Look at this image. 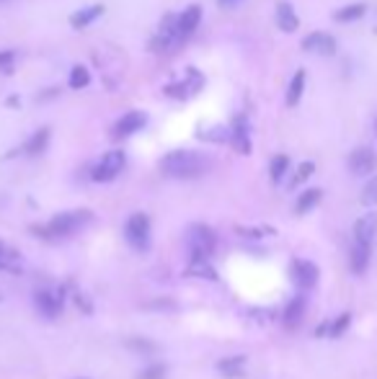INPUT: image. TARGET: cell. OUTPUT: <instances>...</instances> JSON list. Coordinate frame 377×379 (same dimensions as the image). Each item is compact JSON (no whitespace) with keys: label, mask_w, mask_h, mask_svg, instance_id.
Masks as SVG:
<instances>
[{"label":"cell","mask_w":377,"mask_h":379,"mask_svg":"<svg viewBox=\"0 0 377 379\" xmlns=\"http://www.w3.org/2000/svg\"><path fill=\"white\" fill-rule=\"evenodd\" d=\"M163 176L176 178V181H189V178H199L209 170V158L194 150H173L161 160Z\"/></svg>","instance_id":"cell-1"},{"label":"cell","mask_w":377,"mask_h":379,"mask_svg":"<svg viewBox=\"0 0 377 379\" xmlns=\"http://www.w3.org/2000/svg\"><path fill=\"white\" fill-rule=\"evenodd\" d=\"M91 222H93L91 209H68V212L54 214L44 227H34V235H42V238H47V240H62V238H70V235L80 232Z\"/></svg>","instance_id":"cell-2"},{"label":"cell","mask_w":377,"mask_h":379,"mask_svg":"<svg viewBox=\"0 0 377 379\" xmlns=\"http://www.w3.org/2000/svg\"><path fill=\"white\" fill-rule=\"evenodd\" d=\"M186 250L192 261H209L217 248V235L207 224H189V230L184 235Z\"/></svg>","instance_id":"cell-3"},{"label":"cell","mask_w":377,"mask_h":379,"mask_svg":"<svg viewBox=\"0 0 377 379\" xmlns=\"http://www.w3.org/2000/svg\"><path fill=\"white\" fill-rule=\"evenodd\" d=\"M124 240H127L132 250H137V253L150 250V243H153V227H150V217H147L145 212H135V214H130V219L124 222Z\"/></svg>","instance_id":"cell-4"},{"label":"cell","mask_w":377,"mask_h":379,"mask_svg":"<svg viewBox=\"0 0 377 379\" xmlns=\"http://www.w3.org/2000/svg\"><path fill=\"white\" fill-rule=\"evenodd\" d=\"M124 162H127V158H124L122 150H111V153H106L96 165H93L91 178L96 181V184H109V181H114V178L122 173Z\"/></svg>","instance_id":"cell-5"},{"label":"cell","mask_w":377,"mask_h":379,"mask_svg":"<svg viewBox=\"0 0 377 379\" xmlns=\"http://www.w3.org/2000/svg\"><path fill=\"white\" fill-rule=\"evenodd\" d=\"M34 307H37L39 315L47 317V320L60 317L62 307H65L62 292L60 289H37V292H34Z\"/></svg>","instance_id":"cell-6"},{"label":"cell","mask_w":377,"mask_h":379,"mask_svg":"<svg viewBox=\"0 0 377 379\" xmlns=\"http://www.w3.org/2000/svg\"><path fill=\"white\" fill-rule=\"evenodd\" d=\"M290 274H292V281H295V286H297L300 292H310V289L318 284V276H321V271H318L316 263L305 261V258H297V261H292V269H290Z\"/></svg>","instance_id":"cell-7"},{"label":"cell","mask_w":377,"mask_h":379,"mask_svg":"<svg viewBox=\"0 0 377 379\" xmlns=\"http://www.w3.org/2000/svg\"><path fill=\"white\" fill-rule=\"evenodd\" d=\"M347 162H349V170H352L354 176H372L377 168V153L372 147L362 145V147H357V150H352Z\"/></svg>","instance_id":"cell-8"},{"label":"cell","mask_w":377,"mask_h":379,"mask_svg":"<svg viewBox=\"0 0 377 379\" xmlns=\"http://www.w3.org/2000/svg\"><path fill=\"white\" fill-rule=\"evenodd\" d=\"M302 49L318 54V57H333L339 44H336V39L328 31H313V34H308V37L302 39Z\"/></svg>","instance_id":"cell-9"},{"label":"cell","mask_w":377,"mask_h":379,"mask_svg":"<svg viewBox=\"0 0 377 379\" xmlns=\"http://www.w3.org/2000/svg\"><path fill=\"white\" fill-rule=\"evenodd\" d=\"M352 232H354V243L372 248V243H375L377 238V212H367V214L359 217Z\"/></svg>","instance_id":"cell-10"},{"label":"cell","mask_w":377,"mask_h":379,"mask_svg":"<svg viewBox=\"0 0 377 379\" xmlns=\"http://www.w3.org/2000/svg\"><path fill=\"white\" fill-rule=\"evenodd\" d=\"M202 21V8L199 6H189L184 8V13L176 15V29H178V41H186V39L192 37L197 26Z\"/></svg>","instance_id":"cell-11"},{"label":"cell","mask_w":377,"mask_h":379,"mask_svg":"<svg viewBox=\"0 0 377 379\" xmlns=\"http://www.w3.org/2000/svg\"><path fill=\"white\" fill-rule=\"evenodd\" d=\"M230 142L235 147V153L248 155L251 153V129H248V119L246 116H235L230 129Z\"/></svg>","instance_id":"cell-12"},{"label":"cell","mask_w":377,"mask_h":379,"mask_svg":"<svg viewBox=\"0 0 377 379\" xmlns=\"http://www.w3.org/2000/svg\"><path fill=\"white\" fill-rule=\"evenodd\" d=\"M178 44V29H176V15L171 13L163 18L161 29H158V37H155L153 46L155 49H171V46Z\"/></svg>","instance_id":"cell-13"},{"label":"cell","mask_w":377,"mask_h":379,"mask_svg":"<svg viewBox=\"0 0 377 379\" xmlns=\"http://www.w3.org/2000/svg\"><path fill=\"white\" fill-rule=\"evenodd\" d=\"M349 325H352V312H341L339 317H333V320H326L323 325H318L316 328V335H321V338H339V335H344V333L349 330Z\"/></svg>","instance_id":"cell-14"},{"label":"cell","mask_w":377,"mask_h":379,"mask_svg":"<svg viewBox=\"0 0 377 379\" xmlns=\"http://www.w3.org/2000/svg\"><path fill=\"white\" fill-rule=\"evenodd\" d=\"M145 122H147L145 114L132 111V114L122 116V119L114 124V137H130V134H135V131L142 129V127H145Z\"/></svg>","instance_id":"cell-15"},{"label":"cell","mask_w":377,"mask_h":379,"mask_svg":"<svg viewBox=\"0 0 377 379\" xmlns=\"http://www.w3.org/2000/svg\"><path fill=\"white\" fill-rule=\"evenodd\" d=\"M370 258H372V248L354 243V245H352V253H349V269H352V274L362 276L364 271L370 269Z\"/></svg>","instance_id":"cell-16"},{"label":"cell","mask_w":377,"mask_h":379,"mask_svg":"<svg viewBox=\"0 0 377 379\" xmlns=\"http://www.w3.org/2000/svg\"><path fill=\"white\" fill-rule=\"evenodd\" d=\"M246 364H248V359L243 354H233V356H225V359L217 361V371L228 379H238L240 374H243V369H246Z\"/></svg>","instance_id":"cell-17"},{"label":"cell","mask_w":377,"mask_h":379,"mask_svg":"<svg viewBox=\"0 0 377 379\" xmlns=\"http://www.w3.org/2000/svg\"><path fill=\"white\" fill-rule=\"evenodd\" d=\"M302 315H305V294H297V297L287 302L282 320H285L287 328H297L302 323Z\"/></svg>","instance_id":"cell-18"},{"label":"cell","mask_w":377,"mask_h":379,"mask_svg":"<svg viewBox=\"0 0 377 379\" xmlns=\"http://www.w3.org/2000/svg\"><path fill=\"white\" fill-rule=\"evenodd\" d=\"M277 26L282 31H287V34L297 31V26H300V18H297L295 8L290 3H279L277 6Z\"/></svg>","instance_id":"cell-19"},{"label":"cell","mask_w":377,"mask_h":379,"mask_svg":"<svg viewBox=\"0 0 377 379\" xmlns=\"http://www.w3.org/2000/svg\"><path fill=\"white\" fill-rule=\"evenodd\" d=\"M321 199H323V191H321V188H305V191L297 196V201H295V212H297V214H308V212H313V209L321 204Z\"/></svg>","instance_id":"cell-20"},{"label":"cell","mask_w":377,"mask_h":379,"mask_svg":"<svg viewBox=\"0 0 377 379\" xmlns=\"http://www.w3.org/2000/svg\"><path fill=\"white\" fill-rule=\"evenodd\" d=\"M302 91H305V70H297L287 85V106H297L302 98Z\"/></svg>","instance_id":"cell-21"},{"label":"cell","mask_w":377,"mask_h":379,"mask_svg":"<svg viewBox=\"0 0 377 379\" xmlns=\"http://www.w3.org/2000/svg\"><path fill=\"white\" fill-rule=\"evenodd\" d=\"M364 13H367V6H364V3H349V6L339 8V11L333 13V18L339 23H354L359 21Z\"/></svg>","instance_id":"cell-22"},{"label":"cell","mask_w":377,"mask_h":379,"mask_svg":"<svg viewBox=\"0 0 377 379\" xmlns=\"http://www.w3.org/2000/svg\"><path fill=\"white\" fill-rule=\"evenodd\" d=\"M186 276L192 278H207V281H217V271L209 261H189Z\"/></svg>","instance_id":"cell-23"},{"label":"cell","mask_w":377,"mask_h":379,"mask_svg":"<svg viewBox=\"0 0 377 379\" xmlns=\"http://www.w3.org/2000/svg\"><path fill=\"white\" fill-rule=\"evenodd\" d=\"M101 13H104V6H88V8H83V11H75V13L70 15V23H73L75 29H83V26L96 21Z\"/></svg>","instance_id":"cell-24"},{"label":"cell","mask_w":377,"mask_h":379,"mask_svg":"<svg viewBox=\"0 0 377 379\" xmlns=\"http://www.w3.org/2000/svg\"><path fill=\"white\" fill-rule=\"evenodd\" d=\"M287 170H290V158L287 155H274L269 162V176L274 184H282L287 176Z\"/></svg>","instance_id":"cell-25"},{"label":"cell","mask_w":377,"mask_h":379,"mask_svg":"<svg viewBox=\"0 0 377 379\" xmlns=\"http://www.w3.org/2000/svg\"><path fill=\"white\" fill-rule=\"evenodd\" d=\"M47 142H49V129L47 127H42L39 131H34L31 134V139L26 142V155H39V153H44V147H47Z\"/></svg>","instance_id":"cell-26"},{"label":"cell","mask_w":377,"mask_h":379,"mask_svg":"<svg viewBox=\"0 0 377 379\" xmlns=\"http://www.w3.org/2000/svg\"><path fill=\"white\" fill-rule=\"evenodd\" d=\"M316 173V162H302L300 168L295 170V176H292V181H290V188H297V186H302L305 181H308L310 176Z\"/></svg>","instance_id":"cell-27"},{"label":"cell","mask_w":377,"mask_h":379,"mask_svg":"<svg viewBox=\"0 0 377 379\" xmlns=\"http://www.w3.org/2000/svg\"><path fill=\"white\" fill-rule=\"evenodd\" d=\"M88 83H91V72H88V68L75 65L73 72H70V88H85Z\"/></svg>","instance_id":"cell-28"},{"label":"cell","mask_w":377,"mask_h":379,"mask_svg":"<svg viewBox=\"0 0 377 379\" xmlns=\"http://www.w3.org/2000/svg\"><path fill=\"white\" fill-rule=\"evenodd\" d=\"M359 201H362L364 207H375L377 204V176H372L367 184H364L362 193H359Z\"/></svg>","instance_id":"cell-29"},{"label":"cell","mask_w":377,"mask_h":379,"mask_svg":"<svg viewBox=\"0 0 377 379\" xmlns=\"http://www.w3.org/2000/svg\"><path fill=\"white\" fill-rule=\"evenodd\" d=\"M166 374H168L166 364H150V366L137 371V379H166Z\"/></svg>","instance_id":"cell-30"},{"label":"cell","mask_w":377,"mask_h":379,"mask_svg":"<svg viewBox=\"0 0 377 379\" xmlns=\"http://www.w3.org/2000/svg\"><path fill=\"white\" fill-rule=\"evenodd\" d=\"M127 348H130V351H137V354H155V348L158 346L147 338H130L127 340Z\"/></svg>","instance_id":"cell-31"},{"label":"cell","mask_w":377,"mask_h":379,"mask_svg":"<svg viewBox=\"0 0 377 379\" xmlns=\"http://www.w3.org/2000/svg\"><path fill=\"white\" fill-rule=\"evenodd\" d=\"M271 227H259V230H254V227H238V235H243V238H264V235H271Z\"/></svg>","instance_id":"cell-32"},{"label":"cell","mask_w":377,"mask_h":379,"mask_svg":"<svg viewBox=\"0 0 377 379\" xmlns=\"http://www.w3.org/2000/svg\"><path fill=\"white\" fill-rule=\"evenodd\" d=\"M13 258H16V250L0 240V263H6V266H8V261H13Z\"/></svg>","instance_id":"cell-33"},{"label":"cell","mask_w":377,"mask_h":379,"mask_svg":"<svg viewBox=\"0 0 377 379\" xmlns=\"http://www.w3.org/2000/svg\"><path fill=\"white\" fill-rule=\"evenodd\" d=\"M16 62V54L13 52H0V70H11Z\"/></svg>","instance_id":"cell-34"},{"label":"cell","mask_w":377,"mask_h":379,"mask_svg":"<svg viewBox=\"0 0 377 379\" xmlns=\"http://www.w3.org/2000/svg\"><path fill=\"white\" fill-rule=\"evenodd\" d=\"M147 309H176V304L168 300H158V302H147Z\"/></svg>","instance_id":"cell-35"},{"label":"cell","mask_w":377,"mask_h":379,"mask_svg":"<svg viewBox=\"0 0 377 379\" xmlns=\"http://www.w3.org/2000/svg\"><path fill=\"white\" fill-rule=\"evenodd\" d=\"M217 3H220L223 8H235V6H240L243 0H217Z\"/></svg>","instance_id":"cell-36"},{"label":"cell","mask_w":377,"mask_h":379,"mask_svg":"<svg viewBox=\"0 0 377 379\" xmlns=\"http://www.w3.org/2000/svg\"><path fill=\"white\" fill-rule=\"evenodd\" d=\"M0 271H13L11 266H6V263H0Z\"/></svg>","instance_id":"cell-37"},{"label":"cell","mask_w":377,"mask_h":379,"mask_svg":"<svg viewBox=\"0 0 377 379\" xmlns=\"http://www.w3.org/2000/svg\"><path fill=\"white\" fill-rule=\"evenodd\" d=\"M375 134H377V119H375Z\"/></svg>","instance_id":"cell-38"},{"label":"cell","mask_w":377,"mask_h":379,"mask_svg":"<svg viewBox=\"0 0 377 379\" xmlns=\"http://www.w3.org/2000/svg\"><path fill=\"white\" fill-rule=\"evenodd\" d=\"M80 379H85V377H80Z\"/></svg>","instance_id":"cell-39"},{"label":"cell","mask_w":377,"mask_h":379,"mask_svg":"<svg viewBox=\"0 0 377 379\" xmlns=\"http://www.w3.org/2000/svg\"><path fill=\"white\" fill-rule=\"evenodd\" d=\"M0 300H3V297H0Z\"/></svg>","instance_id":"cell-40"}]
</instances>
